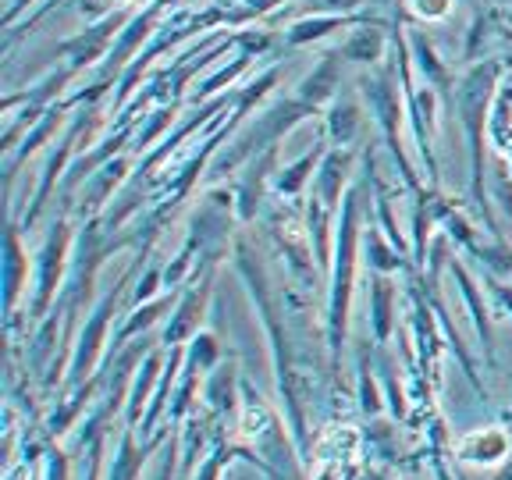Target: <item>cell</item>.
Listing matches in <instances>:
<instances>
[{"instance_id":"cell-1","label":"cell","mask_w":512,"mask_h":480,"mask_svg":"<svg viewBox=\"0 0 512 480\" xmlns=\"http://www.w3.org/2000/svg\"><path fill=\"white\" fill-rule=\"evenodd\" d=\"M232 264L239 278L246 281V292L253 296V306L260 310L267 338H271V356H274V374H278V395L285 406L288 427H292V441H296L299 459H310V424H306V402L310 399V374L296 367V352H292V335H288L285 313H278L281 292L274 288L271 274H267L264 260L253 253L246 235H235L232 246Z\"/></svg>"},{"instance_id":"cell-2","label":"cell","mask_w":512,"mask_h":480,"mask_svg":"<svg viewBox=\"0 0 512 480\" xmlns=\"http://www.w3.org/2000/svg\"><path fill=\"white\" fill-rule=\"evenodd\" d=\"M502 75L505 61L502 57H484V61H473L463 75H459L456 89H452V114L463 125L466 146H470V200L473 207L484 217V232L491 239H502L498 235L495 214H491L488 192H484V150H488V128H491V111H495V100L502 93Z\"/></svg>"},{"instance_id":"cell-3","label":"cell","mask_w":512,"mask_h":480,"mask_svg":"<svg viewBox=\"0 0 512 480\" xmlns=\"http://www.w3.org/2000/svg\"><path fill=\"white\" fill-rule=\"evenodd\" d=\"M360 221H363V185H352L345 192L342 210L335 224V253H331V285L328 310H324V342H328L331 374L342 370V349L349 342V306L352 285H356V256H360Z\"/></svg>"},{"instance_id":"cell-4","label":"cell","mask_w":512,"mask_h":480,"mask_svg":"<svg viewBox=\"0 0 512 480\" xmlns=\"http://www.w3.org/2000/svg\"><path fill=\"white\" fill-rule=\"evenodd\" d=\"M313 114H320V107L306 104L303 96H274L271 104L260 107V114L256 118H249L246 125L235 132L224 150L214 153V160H210L207 175L210 178H224L232 175V171L246 168L249 160L260 157L264 150H271V146L285 143V136L292 132L296 125H303L306 118H313Z\"/></svg>"},{"instance_id":"cell-5","label":"cell","mask_w":512,"mask_h":480,"mask_svg":"<svg viewBox=\"0 0 512 480\" xmlns=\"http://www.w3.org/2000/svg\"><path fill=\"white\" fill-rule=\"evenodd\" d=\"M146 253H150V246L139 249L136 264L128 267V271L121 274L114 285L104 288V296L96 299L93 310H89L86 320L79 324V338H75V345H72V363H68V374H64L61 392H72V388L86 384L89 377H96V370L104 367L107 349H111V338H107V331H111V320H114V313H118L121 299H125L128 285H132V281L139 278V271H143Z\"/></svg>"},{"instance_id":"cell-6","label":"cell","mask_w":512,"mask_h":480,"mask_svg":"<svg viewBox=\"0 0 512 480\" xmlns=\"http://www.w3.org/2000/svg\"><path fill=\"white\" fill-rule=\"evenodd\" d=\"M356 86H360L363 104L370 107V118H374V125L381 128L384 146L392 150L395 168H399L409 196L424 192L427 185L413 175V164H409L406 150H402V118H406V107H402V100H399V86H395V79H392V68H384V72H363Z\"/></svg>"},{"instance_id":"cell-7","label":"cell","mask_w":512,"mask_h":480,"mask_svg":"<svg viewBox=\"0 0 512 480\" xmlns=\"http://www.w3.org/2000/svg\"><path fill=\"white\" fill-rule=\"evenodd\" d=\"M72 249H75V228L68 217H57L47 228V239L36 249L32 260V296H29V320L40 324L50 310H54L57 296H61L68 267H72Z\"/></svg>"},{"instance_id":"cell-8","label":"cell","mask_w":512,"mask_h":480,"mask_svg":"<svg viewBox=\"0 0 512 480\" xmlns=\"http://www.w3.org/2000/svg\"><path fill=\"white\" fill-rule=\"evenodd\" d=\"M100 121H104V114H100V104H86V107H79V111L72 114V121H68V128H64L61 143L50 150L47 164H43L40 185H36V192H32V203L25 207V214H22V232L40 221L43 207H47L50 196L61 189L64 175H68V168H72V160L79 157V146L86 143V139L96 136Z\"/></svg>"},{"instance_id":"cell-9","label":"cell","mask_w":512,"mask_h":480,"mask_svg":"<svg viewBox=\"0 0 512 480\" xmlns=\"http://www.w3.org/2000/svg\"><path fill=\"white\" fill-rule=\"evenodd\" d=\"M214 281H217V267H200V271L189 278V288L178 296V306L171 310L168 324L160 331V345L171 349V345H189L192 338L200 335L203 320H207V306L214 296Z\"/></svg>"},{"instance_id":"cell-10","label":"cell","mask_w":512,"mask_h":480,"mask_svg":"<svg viewBox=\"0 0 512 480\" xmlns=\"http://www.w3.org/2000/svg\"><path fill=\"white\" fill-rule=\"evenodd\" d=\"M132 22V15L128 11H107L104 18L96 25H89V29H82L79 36H72V40L57 43V54L64 57L61 64H68L72 72H86V68H93V64H104L107 54H111L114 40L121 36V29Z\"/></svg>"},{"instance_id":"cell-11","label":"cell","mask_w":512,"mask_h":480,"mask_svg":"<svg viewBox=\"0 0 512 480\" xmlns=\"http://www.w3.org/2000/svg\"><path fill=\"white\" fill-rule=\"evenodd\" d=\"M278 175V146L264 150L260 157H253L242 168L239 182H235V207H239V221L249 224L256 221V214H264V200H267V182H274Z\"/></svg>"},{"instance_id":"cell-12","label":"cell","mask_w":512,"mask_h":480,"mask_svg":"<svg viewBox=\"0 0 512 480\" xmlns=\"http://www.w3.org/2000/svg\"><path fill=\"white\" fill-rule=\"evenodd\" d=\"M132 178V157L128 153H121V157L107 160L104 168L96 171L93 178H86V185H82V196H79V214L82 217H100L107 210V203L114 200V192L125 189V182Z\"/></svg>"},{"instance_id":"cell-13","label":"cell","mask_w":512,"mask_h":480,"mask_svg":"<svg viewBox=\"0 0 512 480\" xmlns=\"http://www.w3.org/2000/svg\"><path fill=\"white\" fill-rule=\"evenodd\" d=\"M79 107H86V104H79V96H61L57 104H50V111L43 114L36 125L25 132V139L18 143V150L11 153V157H4V175H8V185L15 182V175H18V168H22L25 160L32 157V153L40 150V146H47L50 143V136H54L57 128L64 125V118H68V111H79Z\"/></svg>"},{"instance_id":"cell-14","label":"cell","mask_w":512,"mask_h":480,"mask_svg":"<svg viewBox=\"0 0 512 480\" xmlns=\"http://www.w3.org/2000/svg\"><path fill=\"white\" fill-rule=\"evenodd\" d=\"M342 68H345V57L342 50H328V54L320 57V64L313 72H306L303 79L296 82V96H303L306 104L313 107H331V100L338 96L342 89Z\"/></svg>"},{"instance_id":"cell-15","label":"cell","mask_w":512,"mask_h":480,"mask_svg":"<svg viewBox=\"0 0 512 480\" xmlns=\"http://www.w3.org/2000/svg\"><path fill=\"white\" fill-rule=\"evenodd\" d=\"M4 303H8V331L18 328V299H22V288L29 285V253H25L22 242V224H8V256H4Z\"/></svg>"},{"instance_id":"cell-16","label":"cell","mask_w":512,"mask_h":480,"mask_svg":"<svg viewBox=\"0 0 512 480\" xmlns=\"http://www.w3.org/2000/svg\"><path fill=\"white\" fill-rule=\"evenodd\" d=\"M164 363H168V352L164 349H153L143 363H139L136 377H132V388H128V399H125V427L136 431L143 424V413L150 406L153 392H157V381L164 374Z\"/></svg>"},{"instance_id":"cell-17","label":"cell","mask_w":512,"mask_h":480,"mask_svg":"<svg viewBox=\"0 0 512 480\" xmlns=\"http://www.w3.org/2000/svg\"><path fill=\"white\" fill-rule=\"evenodd\" d=\"M388 32H384V22H377V18H363L360 25H352L349 36L342 40V57L345 64H363V68H374L377 61H381L384 54H388Z\"/></svg>"},{"instance_id":"cell-18","label":"cell","mask_w":512,"mask_h":480,"mask_svg":"<svg viewBox=\"0 0 512 480\" xmlns=\"http://www.w3.org/2000/svg\"><path fill=\"white\" fill-rule=\"evenodd\" d=\"M409 54H413L416 72L424 75V86H431L434 93H438L441 100H445V104H452V89H456V79H452L448 64L441 61L438 50L431 47V40H427V36L420 29L409 32Z\"/></svg>"},{"instance_id":"cell-19","label":"cell","mask_w":512,"mask_h":480,"mask_svg":"<svg viewBox=\"0 0 512 480\" xmlns=\"http://www.w3.org/2000/svg\"><path fill=\"white\" fill-rule=\"evenodd\" d=\"M235 384H242L235 360H224V363H217V367L210 370L207 381H203V402H207V413H214L217 420L239 413V406H242V399H239L242 388L235 392Z\"/></svg>"},{"instance_id":"cell-20","label":"cell","mask_w":512,"mask_h":480,"mask_svg":"<svg viewBox=\"0 0 512 480\" xmlns=\"http://www.w3.org/2000/svg\"><path fill=\"white\" fill-rule=\"evenodd\" d=\"M367 299H370V331H374V345L384 349L395 328V281L392 274H374L370 271V285H367Z\"/></svg>"},{"instance_id":"cell-21","label":"cell","mask_w":512,"mask_h":480,"mask_svg":"<svg viewBox=\"0 0 512 480\" xmlns=\"http://www.w3.org/2000/svg\"><path fill=\"white\" fill-rule=\"evenodd\" d=\"M448 271H452V278H456L466 306H470L473 328H477V338H480V345H484V360L495 363V342H491V317H488L491 306L484 303V292H480V285L473 281V274L466 271V264H459V260H448Z\"/></svg>"},{"instance_id":"cell-22","label":"cell","mask_w":512,"mask_h":480,"mask_svg":"<svg viewBox=\"0 0 512 480\" xmlns=\"http://www.w3.org/2000/svg\"><path fill=\"white\" fill-rule=\"evenodd\" d=\"M512 452V438L502 431V427H484V431L466 434L456 445V459L470 466H495L502 463Z\"/></svg>"},{"instance_id":"cell-23","label":"cell","mask_w":512,"mask_h":480,"mask_svg":"<svg viewBox=\"0 0 512 480\" xmlns=\"http://www.w3.org/2000/svg\"><path fill=\"white\" fill-rule=\"evenodd\" d=\"M363 132V107L356 96L338 93L331 107L324 111V139L331 146H352Z\"/></svg>"},{"instance_id":"cell-24","label":"cell","mask_w":512,"mask_h":480,"mask_svg":"<svg viewBox=\"0 0 512 480\" xmlns=\"http://www.w3.org/2000/svg\"><path fill=\"white\" fill-rule=\"evenodd\" d=\"M235 459H246L249 466H256V470H260V473H267V477H274L271 466H267L260 456H253V448L239 445V441L221 438V441H217V445H210V452H207V456H203L200 470H196V480H224V473L232 470ZM274 480H278V477H274Z\"/></svg>"},{"instance_id":"cell-25","label":"cell","mask_w":512,"mask_h":480,"mask_svg":"<svg viewBox=\"0 0 512 480\" xmlns=\"http://www.w3.org/2000/svg\"><path fill=\"white\" fill-rule=\"evenodd\" d=\"M328 139H320L317 146H313L310 153H303V157L296 160V164H288V168H281L278 175H274V196H281V200H299L306 192V185L313 182V175H317L320 160H324V153H328Z\"/></svg>"},{"instance_id":"cell-26","label":"cell","mask_w":512,"mask_h":480,"mask_svg":"<svg viewBox=\"0 0 512 480\" xmlns=\"http://www.w3.org/2000/svg\"><path fill=\"white\" fill-rule=\"evenodd\" d=\"M367 15H306L299 22H292L281 32V47H306V43H317L324 36H331L335 29H349V25H360Z\"/></svg>"},{"instance_id":"cell-27","label":"cell","mask_w":512,"mask_h":480,"mask_svg":"<svg viewBox=\"0 0 512 480\" xmlns=\"http://www.w3.org/2000/svg\"><path fill=\"white\" fill-rule=\"evenodd\" d=\"M150 452L153 448H146L132 427L121 424V441H118V452L111 456L107 480H139L143 477V466H146V456H150Z\"/></svg>"},{"instance_id":"cell-28","label":"cell","mask_w":512,"mask_h":480,"mask_svg":"<svg viewBox=\"0 0 512 480\" xmlns=\"http://www.w3.org/2000/svg\"><path fill=\"white\" fill-rule=\"evenodd\" d=\"M367 267L374 274H399L409 267L406 253H399L395 246H388L384 235L377 232V224H370V232H367Z\"/></svg>"},{"instance_id":"cell-29","label":"cell","mask_w":512,"mask_h":480,"mask_svg":"<svg viewBox=\"0 0 512 480\" xmlns=\"http://www.w3.org/2000/svg\"><path fill=\"white\" fill-rule=\"evenodd\" d=\"M178 107H182V104H164L160 111L146 114V121L139 125L136 139H132V150H128V153H150V150H153V143H157V139L164 136V128L175 125Z\"/></svg>"},{"instance_id":"cell-30","label":"cell","mask_w":512,"mask_h":480,"mask_svg":"<svg viewBox=\"0 0 512 480\" xmlns=\"http://www.w3.org/2000/svg\"><path fill=\"white\" fill-rule=\"evenodd\" d=\"M356 381H360V409L367 416H377L381 413V406H384V395H381V388H377V381H374V367H370V352H367V345L360 349V374H356Z\"/></svg>"},{"instance_id":"cell-31","label":"cell","mask_w":512,"mask_h":480,"mask_svg":"<svg viewBox=\"0 0 512 480\" xmlns=\"http://www.w3.org/2000/svg\"><path fill=\"white\" fill-rule=\"evenodd\" d=\"M509 114H512V89L505 86L495 100V114H491V136L502 143L505 157H512V132H509Z\"/></svg>"},{"instance_id":"cell-32","label":"cell","mask_w":512,"mask_h":480,"mask_svg":"<svg viewBox=\"0 0 512 480\" xmlns=\"http://www.w3.org/2000/svg\"><path fill=\"white\" fill-rule=\"evenodd\" d=\"M160 288H164V267H160V264H150V267H146V271L136 278V285H132V306L157 299V296H160Z\"/></svg>"},{"instance_id":"cell-33","label":"cell","mask_w":512,"mask_h":480,"mask_svg":"<svg viewBox=\"0 0 512 480\" xmlns=\"http://www.w3.org/2000/svg\"><path fill=\"white\" fill-rule=\"evenodd\" d=\"M484 292L491 296V313L495 317H512V285H505L498 274L484 271Z\"/></svg>"},{"instance_id":"cell-34","label":"cell","mask_w":512,"mask_h":480,"mask_svg":"<svg viewBox=\"0 0 512 480\" xmlns=\"http://www.w3.org/2000/svg\"><path fill=\"white\" fill-rule=\"evenodd\" d=\"M104 441H107V431H96L93 438L86 441V463H82V480H100V470H104Z\"/></svg>"},{"instance_id":"cell-35","label":"cell","mask_w":512,"mask_h":480,"mask_svg":"<svg viewBox=\"0 0 512 480\" xmlns=\"http://www.w3.org/2000/svg\"><path fill=\"white\" fill-rule=\"evenodd\" d=\"M57 4H61V0H43V4H40V8H36V11H32V15H25V18H22V25H15V29L4 32V47H8V50L15 47V43L22 40L25 32H32V25L40 22V18H47L50 11L57 8Z\"/></svg>"},{"instance_id":"cell-36","label":"cell","mask_w":512,"mask_h":480,"mask_svg":"<svg viewBox=\"0 0 512 480\" xmlns=\"http://www.w3.org/2000/svg\"><path fill=\"white\" fill-rule=\"evenodd\" d=\"M452 4L456 0H409V8L420 22H441V18L452 15Z\"/></svg>"},{"instance_id":"cell-37","label":"cell","mask_w":512,"mask_h":480,"mask_svg":"<svg viewBox=\"0 0 512 480\" xmlns=\"http://www.w3.org/2000/svg\"><path fill=\"white\" fill-rule=\"evenodd\" d=\"M36 0H11L8 11H4V29H11V25H18V18L25 15V8H32Z\"/></svg>"},{"instance_id":"cell-38","label":"cell","mask_w":512,"mask_h":480,"mask_svg":"<svg viewBox=\"0 0 512 480\" xmlns=\"http://www.w3.org/2000/svg\"><path fill=\"white\" fill-rule=\"evenodd\" d=\"M317 480H342V470H338L335 463H324V466H320V473H317Z\"/></svg>"},{"instance_id":"cell-39","label":"cell","mask_w":512,"mask_h":480,"mask_svg":"<svg viewBox=\"0 0 512 480\" xmlns=\"http://www.w3.org/2000/svg\"><path fill=\"white\" fill-rule=\"evenodd\" d=\"M271 480H274V477H271Z\"/></svg>"}]
</instances>
